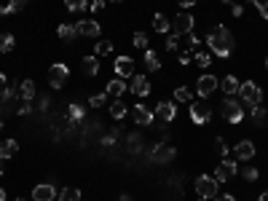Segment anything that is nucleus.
I'll list each match as a JSON object with an SVG mask.
<instances>
[{
    "instance_id": "obj_37",
    "label": "nucleus",
    "mask_w": 268,
    "mask_h": 201,
    "mask_svg": "<svg viewBox=\"0 0 268 201\" xmlns=\"http://www.w3.org/2000/svg\"><path fill=\"white\" fill-rule=\"evenodd\" d=\"M241 177L252 182V180H257V169H255V166H241Z\"/></svg>"
},
{
    "instance_id": "obj_19",
    "label": "nucleus",
    "mask_w": 268,
    "mask_h": 201,
    "mask_svg": "<svg viewBox=\"0 0 268 201\" xmlns=\"http://www.w3.org/2000/svg\"><path fill=\"white\" fill-rule=\"evenodd\" d=\"M134 121L142 123V126H148V123H153V113H150L145 105H137V107H134Z\"/></svg>"
},
{
    "instance_id": "obj_5",
    "label": "nucleus",
    "mask_w": 268,
    "mask_h": 201,
    "mask_svg": "<svg viewBox=\"0 0 268 201\" xmlns=\"http://www.w3.org/2000/svg\"><path fill=\"white\" fill-rule=\"evenodd\" d=\"M218 185H220V182L215 180V177H206V174H201V177L196 180V193H198V198H215V196H218Z\"/></svg>"
},
{
    "instance_id": "obj_58",
    "label": "nucleus",
    "mask_w": 268,
    "mask_h": 201,
    "mask_svg": "<svg viewBox=\"0 0 268 201\" xmlns=\"http://www.w3.org/2000/svg\"><path fill=\"white\" fill-rule=\"evenodd\" d=\"M14 201H22V198H14Z\"/></svg>"
},
{
    "instance_id": "obj_44",
    "label": "nucleus",
    "mask_w": 268,
    "mask_h": 201,
    "mask_svg": "<svg viewBox=\"0 0 268 201\" xmlns=\"http://www.w3.org/2000/svg\"><path fill=\"white\" fill-rule=\"evenodd\" d=\"M105 6H108V0H94V3H91V11H94V14H99Z\"/></svg>"
},
{
    "instance_id": "obj_17",
    "label": "nucleus",
    "mask_w": 268,
    "mask_h": 201,
    "mask_svg": "<svg viewBox=\"0 0 268 201\" xmlns=\"http://www.w3.org/2000/svg\"><path fill=\"white\" fill-rule=\"evenodd\" d=\"M124 91H126V83H124V78H118V75H116V81H110V83H108L105 94H108V97H113V99H118L121 94H124Z\"/></svg>"
},
{
    "instance_id": "obj_16",
    "label": "nucleus",
    "mask_w": 268,
    "mask_h": 201,
    "mask_svg": "<svg viewBox=\"0 0 268 201\" xmlns=\"http://www.w3.org/2000/svg\"><path fill=\"white\" fill-rule=\"evenodd\" d=\"M153 158H155L158 164H169L172 158H175V148H169V145H155Z\"/></svg>"
},
{
    "instance_id": "obj_43",
    "label": "nucleus",
    "mask_w": 268,
    "mask_h": 201,
    "mask_svg": "<svg viewBox=\"0 0 268 201\" xmlns=\"http://www.w3.org/2000/svg\"><path fill=\"white\" fill-rule=\"evenodd\" d=\"M231 14H233V16H239V19H241V16H244V6H239V3H231Z\"/></svg>"
},
{
    "instance_id": "obj_18",
    "label": "nucleus",
    "mask_w": 268,
    "mask_h": 201,
    "mask_svg": "<svg viewBox=\"0 0 268 201\" xmlns=\"http://www.w3.org/2000/svg\"><path fill=\"white\" fill-rule=\"evenodd\" d=\"M32 97H35V83H32V81H22L19 83V99H22V102H32Z\"/></svg>"
},
{
    "instance_id": "obj_24",
    "label": "nucleus",
    "mask_w": 268,
    "mask_h": 201,
    "mask_svg": "<svg viewBox=\"0 0 268 201\" xmlns=\"http://www.w3.org/2000/svg\"><path fill=\"white\" fill-rule=\"evenodd\" d=\"M180 40H183V54H196L198 51V40L193 38V35H183V38H180Z\"/></svg>"
},
{
    "instance_id": "obj_15",
    "label": "nucleus",
    "mask_w": 268,
    "mask_h": 201,
    "mask_svg": "<svg viewBox=\"0 0 268 201\" xmlns=\"http://www.w3.org/2000/svg\"><path fill=\"white\" fill-rule=\"evenodd\" d=\"M252 156H255V145H252V140H241L239 145H236V158H239V161H249Z\"/></svg>"
},
{
    "instance_id": "obj_13",
    "label": "nucleus",
    "mask_w": 268,
    "mask_h": 201,
    "mask_svg": "<svg viewBox=\"0 0 268 201\" xmlns=\"http://www.w3.org/2000/svg\"><path fill=\"white\" fill-rule=\"evenodd\" d=\"M32 198L35 201H54L57 198V188L48 185V182H40V185L32 188Z\"/></svg>"
},
{
    "instance_id": "obj_32",
    "label": "nucleus",
    "mask_w": 268,
    "mask_h": 201,
    "mask_svg": "<svg viewBox=\"0 0 268 201\" xmlns=\"http://www.w3.org/2000/svg\"><path fill=\"white\" fill-rule=\"evenodd\" d=\"M193 59L201 64V67H209V64H212V54H206V51H196V54H193Z\"/></svg>"
},
{
    "instance_id": "obj_40",
    "label": "nucleus",
    "mask_w": 268,
    "mask_h": 201,
    "mask_svg": "<svg viewBox=\"0 0 268 201\" xmlns=\"http://www.w3.org/2000/svg\"><path fill=\"white\" fill-rule=\"evenodd\" d=\"M24 3H27V0H11V3H8V11H11V14L22 11V8H24Z\"/></svg>"
},
{
    "instance_id": "obj_51",
    "label": "nucleus",
    "mask_w": 268,
    "mask_h": 201,
    "mask_svg": "<svg viewBox=\"0 0 268 201\" xmlns=\"http://www.w3.org/2000/svg\"><path fill=\"white\" fill-rule=\"evenodd\" d=\"M0 201H6V190L3 188H0Z\"/></svg>"
},
{
    "instance_id": "obj_3",
    "label": "nucleus",
    "mask_w": 268,
    "mask_h": 201,
    "mask_svg": "<svg viewBox=\"0 0 268 201\" xmlns=\"http://www.w3.org/2000/svg\"><path fill=\"white\" fill-rule=\"evenodd\" d=\"M209 118H212V107H209V102H206V99L198 97L196 102H191V121H193V123L204 126Z\"/></svg>"
},
{
    "instance_id": "obj_26",
    "label": "nucleus",
    "mask_w": 268,
    "mask_h": 201,
    "mask_svg": "<svg viewBox=\"0 0 268 201\" xmlns=\"http://www.w3.org/2000/svg\"><path fill=\"white\" fill-rule=\"evenodd\" d=\"M145 67H148L150 73H153V70H158V67H161V59L155 56V51H150V48L145 51Z\"/></svg>"
},
{
    "instance_id": "obj_36",
    "label": "nucleus",
    "mask_w": 268,
    "mask_h": 201,
    "mask_svg": "<svg viewBox=\"0 0 268 201\" xmlns=\"http://www.w3.org/2000/svg\"><path fill=\"white\" fill-rule=\"evenodd\" d=\"M134 46L148 51V35H145V32H134Z\"/></svg>"
},
{
    "instance_id": "obj_4",
    "label": "nucleus",
    "mask_w": 268,
    "mask_h": 201,
    "mask_svg": "<svg viewBox=\"0 0 268 201\" xmlns=\"http://www.w3.org/2000/svg\"><path fill=\"white\" fill-rule=\"evenodd\" d=\"M67 78H70V70H67V64L62 62H57V64H51L48 67V86L51 89H62Z\"/></svg>"
},
{
    "instance_id": "obj_48",
    "label": "nucleus",
    "mask_w": 268,
    "mask_h": 201,
    "mask_svg": "<svg viewBox=\"0 0 268 201\" xmlns=\"http://www.w3.org/2000/svg\"><path fill=\"white\" fill-rule=\"evenodd\" d=\"M48 102H51V99L43 97V99H40V110H48Z\"/></svg>"
},
{
    "instance_id": "obj_11",
    "label": "nucleus",
    "mask_w": 268,
    "mask_h": 201,
    "mask_svg": "<svg viewBox=\"0 0 268 201\" xmlns=\"http://www.w3.org/2000/svg\"><path fill=\"white\" fill-rule=\"evenodd\" d=\"M75 30H78V35H83V38H99V24L94 19H81L75 24Z\"/></svg>"
},
{
    "instance_id": "obj_49",
    "label": "nucleus",
    "mask_w": 268,
    "mask_h": 201,
    "mask_svg": "<svg viewBox=\"0 0 268 201\" xmlns=\"http://www.w3.org/2000/svg\"><path fill=\"white\" fill-rule=\"evenodd\" d=\"M177 3H180V6H183V8H191V6L196 3V0H177Z\"/></svg>"
},
{
    "instance_id": "obj_45",
    "label": "nucleus",
    "mask_w": 268,
    "mask_h": 201,
    "mask_svg": "<svg viewBox=\"0 0 268 201\" xmlns=\"http://www.w3.org/2000/svg\"><path fill=\"white\" fill-rule=\"evenodd\" d=\"M215 148H218V153H220V156H226V153H228V145H226V140H218V145H215Z\"/></svg>"
},
{
    "instance_id": "obj_14",
    "label": "nucleus",
    "mask_w": 268,
    "mask_h": 201,
    "mask_svg": "<svg viewBox=\"0 0 268 201\" xmlns=\"http://www.w3.org/2000/svg\"><path fill=\"white\" fill-rule=\"evenodd\" d=\"M132 94H137V97H148L150 94V81L145 78V75H134V81H132Z\"/></svg>"
},
{
    "instance_id": "obj_59",
    "label": "nucleus",
    "mask_w": 268,
    "mask_h": 201,
    "mask_svg": "<svg viewBox=\"0 0 268 201\" xmlns=\"http://www.w3.org/2000/svg\"><path fill=\"white\" fill-rule=\"evenodd\" d=\"M265 67H268V59H265Z\"/></svg>"
},
{
    "instance_id": "obj_22",
    "label": "nucleus",
    "mask_w": 268,
    "mask_h": 201,
    "mask_svg": "<svg viewBox=\"0 0 268 201\" xmlns=\"http://www.w3.org/2000/svg\"><path fill=\"white\" fill-rule=\"evenodd\" d=\"M81 67H83V73H86V75H91V78H94V75L99 73V56H86Z\"/></svg>"
},
{
    "instance_id": "obj_54",
    "label": "nucleus",
    "mask_w": 268,
    "mask_h": 201,
    "mask_svg": "<svg viewBox=\"0 0 268 201\" xmlns=\"http://www.w3.org/2000/svg\"><path fill=\"white\" fill-rule=\"evenodd\" d=\"M108 3H121V0H108Z\"/></svg>"
},
{
    "instance_id": "obj_1",
    "label": "nucleus",
    "mask_w": 268,
    "mask_h": 201,
    "mask_svg": "<svg viewBox=\"0 0 268 201\" xmlns=\"http://www.w3.org/2000/svg\"><path fill=\"white\" fill-rule=\"evenodd\" d=\"M206 43H209L212 54L218 56H228L233 51V35L226 24H218V27H212V32L206 35Z\"/></svg>"
},
{
    "instance_id": "obj_9",
    "label": "nucleus",
    "mask_w": 268,
    "mask_h": 201,
    "mask_svg": "<svg viewBox=\"0 0 268 201\" xmlns=\"http://www.w3.org/2000/svg\"><path fill=\"white\" fill-rule=\"evenodd\" d=\"M215 89H218V78H215V75H201L198 83H196V91H198V97H201V99L212 97Z\"/></svg>"
},
{
    "instance_id": "obj_28",
    "label": "nucleus",
    "mask_w": 268,
    "mask_h": 201,
    "mask_svg": "<svg viewBox=\"0 0 268 201\" xmlns=\"http://www.w3.org/2000/svg\"><path fill=\"white\" fill-rule=\"evenodd\" d=\"M59 38H62V40H73L75 35H78V30L73 27V24H59Z\"/></svg>"
},
{
    "instance_id": "obj_23",
    "label": "nucleus",
    "mask_w": 268,
    "mask_h": 201,
    "mask_svg": "<svg viewBox=\"0 0 268 201\" xmlns=\"http://www.w3.org/2000/svg\"><path fill=\"white\" fill-rule=\"evenodd\" d=\"M153 30H155V32H172V22H169L164 14H155V16H153Z\"/></svg>"
},
{
    "instance_id": "obj_38",
    "label": "nucleus",
    "mask_w": 268,
    "mask_h": 201,
    "mask_svg": "<svg viewBox=\"0 0 268 201\" xmlns=\"http://www.w3.org/2000/svg\"><path fill=\"white\" fill-rule=\"evenodd\" d=\"M89 102H91V107H102V105L108 102V94H94Z\"/></svg>"
},
{
    "instance_id": "obj_6",
    "label": "nucleus",
    "mask_w": 268,
    "mask_h": 201,
    "mask_svg": "<svg viewBox=\"0 0 268 201\" xmlns=\"http://www.w3.org/2000/svg\"><path fill=\"white\" fill-rule=\"evenodd\" d=\"M223 115H226V121H228V123H241V118H244L241 102H236L233 97H228L226 102H223Z\"/></svg>"
},
{
    "instance_id": "obj_2",
    "label": "nucleus",
    "mask_w": 268,
    "mask_h": 201,
    "mask_svg": "<svg viewBox=\"0 0 268 201\" xmlns=\"http://www.w3.org/2000/svg\"><path fill=\"white\" fill-rule=\"evenodd\" d=\"M239 94H241V102L249 105V107L260 105V99H263V91H260V86H257L255 81H244V83H241Z\"/></svg>"
},
{
    "instance_id": "obj_47",
    "label": "nucleus",
    "mask_w": 268,
    "mask_h": 201,
    "mask_svg": "<svg viewBox=\"0 0 268 201\" xmlns=\"http://www.w3.org/2000/svg\"><path fill=\"white\" fill-rule=\"evenodd\" d=\"M191 62H193L191 54H180V64H191Z\"/></svg>"
},
{
    "instance_id": "obj_8",
    "label": "nucleus",
    "mask_w": 268,
    "mask_h": 201,
    "mask_svg": "<svg viewBox=\"0 0 268 201\" xmlns=\"http://www.w3.org/2000/svg\"><path fill=\"white\" fill-rule=\"evenodd\" d=\"M236 172H239V164L233 161V158H223V164L218 166V172H215V180H218V182H226V180H231Z\"/></svg>"
},
{
    "instance_id": "obj_7",
    "label": "nucleus",
    "mask_w": 268,
    "mask_h": 201,
    "mask_svg": "<svg viewBox=\"0 0 268 201\" xmlns=\"http://www.w3.org/2000/svg\"><path fill=\"white\" fill-rule=\"evenodd\" d=\"M193 30V16L191 14H177L175 19H172V35H188V32Z\"/></svg>"
},
{
    "instance_id": "obj_56",
    "label": "nucleus",
    "mask_w": 268,
    "mask_h": 201,
    "mask_svg": "<svg viewBox=\"0 0 268 201\" xmlns=\"http://www.w3.org/2000/svg\"><path fill=\"white\" fill-rule=\"evenodd\" d=\"M198 201H209V198H198Z\"/></svg>"
},
{
    "instance_id": "obj_52",
    "label": "nucleus",
    "mask_w": 268,
    "mask_h": 201,
    "mask_svg": "<svg viewBox=\"0 0 268 201\" xmlns=\"http://www.w3.org/2000/svg\"><path fill=\"white\" fill-rule=\"evenodd\" d=\"M257 201H268V193H260V198H257Z\"/></svg>"
},
{
    "instance_id": "obj_46",
    "label": "nucleus",
    "mask_w": 268,
    "mask_h": 201,
    "mask_svg": "<svg viewBox=\"0 0 268 201\" xmlns=\"http://www.w3.org/2000/svg\"><path fill=\"white\" fill-rule=\"evenodd\" d=\"M30 110H32V105H30V102H22V105H19V113H22V115H27Z\"/></svg>"
},
{
    "instance_id": "obj_55",
    "label": "nucleus",
    "mask_w": 268,
    "mask_h": 201,
    "mask_svg": "<svg viewBox=\"0 0 268 201\" xmlns=\"http://www.w3.org/2000/svg\"><path fill=\"white\" fill-rule=\"evenodd\" d=\"M0 174H3V161H0Z\"/></svg>"
},
{
    "instance_id": "obj_34",
    "label": "nucleus",
    "mask_w": 268,
    "mask_h": 201,
    "mask_svg": "<svg viewBox=\"0 0 268 201\" xmlns=\"http://www.w3.org/2000/svg\"><path fill=\"white\" fill-rule=\"evenodd\" d=\"M129 150H132V153H140V150H142V137L132 134V137H129Z\"/></svg>"
},
{
    "instance_id": "obj_21",
    "label": "nucleus",
    "mask_w": 268,
    "mask_h": 201,
    "mask_svg": "<svg viewBox=\"0 0 268 201\" xmlns=\"http://www.w3.org/2000/svg\"><path fill=\"white\" fill-rule=\"evenodd\" d=\"M220 86H223V91H226L228 97H233V94H239V86H241V83H239L236 78H233V75H226Z\"/></svg>"
},
{
    "instance_id": "obj_10",
    "label": "nucleus",
    "mask_w": 268,
    "mask_h": 201,
    "mask_svg": "<svg viewBox=\"0 0 268 201\" xmlns=\"http://www.w3.org/2000/svg\"><path fill=\"white\" fill-rule=\"evenodd\" d=\"M113 67H116L118 78H132V75H134V59H132V56H118Z\"/></svg>"
},
{
    "instance_id": "obj_50",
    "label": "nucleus",
    "mask_w": 268,
    "mask_h": 201,
    "mask_svg": "<svg viewBox=\"0 0 268 201\" xmlns=\"http://www.w3.org/2000/svg\"><path fill=\"white\" fill-rule=\"evenodd\" d=\"M212 201H236V198H233V196H215Z\"/></svg>"
},
{
    "instance_id": "obj_33",
    "label": "nucleus",
    "mask_w": 268,
    "mask_h": 201,
    "mask_svg": "<svg viewBox=\"0 0 268 201\" xmlns=\"http://www.w3.org/2000/svg\"><path fill=\"white\" fill-rule=\"evenodd\" d=\"M175 99H180V102H191L193 91L191 89H175Z\"/></svg>"
},
{
    "instance_id": "obj_27",
    "label": "nucleus",
    "mask_w": 268,
    "mask_h": 201,
    "mask_svg": "<svg viewBox=\"0 0 268 201\" xmlns=\"http://www.w3.org/2000/svg\"><path fill=\"white\" fill-rule=\"evenodd\" d=\"M108 54H113V43H110V40H99V43L94 46V56H108Z\"/></svg>"
},
{
    "instance_id": "obj_53",
    "label": "nucleus",
    "mask_w": 268,
    "mask_h": 201,
    "mask_svg": "<svg viewBox=\"0 0 268 201\" xmlns=\"http://www.w3.org/2000/svg\"><path fill=\"white\" fill-rule=\"evenodd\" d=\"M121 201H132V198H129V196H121Z\"/></svg>"
},
{
    "instance_id": "obj_30",
    "label": "nucleus",
    "mask_w": 268,
    "mask_h": 201,
    "mask_svg": "<svg viewBox=\"0 0 268 201\" xmlns=\"http://www.w3.org/2000/svg\"><path fill=\"white\" fill-rule=\"evenodd\" d=\"M110 115H113L116 121H121L126 115V105L124 102H113V105H110Z\"/></svg>"
},
{
    "instance_id": "obj_39",
    "label": "nucleus",
    "mask_w": 268,
    "mask_h": 201,
    "mask_svg": "<svg viewBox=\"0 0 268 201\" xmlns=\"http://www.w3.org/2000/svg\"><path fill=\"white\" fill-rule=\"evenodd\" d=\"M70 118L73 121H81L83 118V107L81 105H70Z\"/></svg>"
},
{
    "instance_id": "obj_42",
    "label": "nucleus",
    "mask_w": 268,
    "mask_h": 201,
    "mask_svg": "<svg viewBox=\"0 0 268 201\" xmlns=\"http://www.w3.org/2000/svg\"><path fill=\"white\" fill-rule=\"evenodd\" d=\"M177 46H180V35H169L167 38V48H169V51H175Z\"/></svg>"
},
{
    "instance_id": "obj_31",
    "label": "nucleus",
    "mask_w": 268,
    "mask_h": 201,
    "mask_svg": "<svg viewBox=\"0 0 268 201\" xmlns=\"http://www.w3.org/2000/svg\"><path fill=\"white\" fill-rule=\"evenodd\" d=\"M14 48V35H0V54L11 51Z\"/></svg>"
},
{
    "instance_id": "obj_29",
    "label": "nucleus",
    "mask_w": 268,
    "mask_h": 201,
    "mask_svg": "<svg viewBox=\"0 0 268 201\" xmlns=\"http://www.w3.org/2000/svg\"><path fill=\"white\" fill-rule=\"evenodd\" d=\"M265 118H268V113L263 110L260 105H255V107H252V121H255V126H263Z\"/></svg>"
},
{
    "instance_id": "obj_57",
    "label": "nucleus",
    "mask_w": 268,
    "mask_h": 201,
    "mask_svg": "<svg viewBox=\"0 0 268 201\" xmlns=\"http://www.w3.org/2000/svg\"><path fill=\"white\" fill-rule=\"evenodd\" d=\"M0 126H3V118H0Z\"/></svg>"
},
{
    "instance_id": "obj_25",
    "label": "nucleus",
    "mask_w": 268,
    "mask_h": 201,
    "mask_svg": "<svg viewBox=\"0 0 268 201\" xmlns=\"http://www.w3.org/2000/svg\"><path fill=\"white\" fill-rule=\"evenodd\" d=\"M59 201H81V190L78 188H62V193L57 196Z\"/></svg>"
},
{
    "instance_id": "obj_35",
    "label": "nucleus",
    "mask_w": 268,
    "mask_h": 201,
    "mask_svg": "<svg viewBox=\"0 0 268 201\" xmlns=\"http://www.w3.org/2000/svg\"><path fill=\"white\" fill-rule=\"evenodd\" d=\"M65 6L70 8V11H86V0H65Z\"/></svg>"
},
{
    "instance_id": "obj_20",
    "label": "nucleus",
    "mask_w": 268,
    "mask_h": 201,
    "mask_svg": "<svg viewBox=\"0 0 268 201\" xmlns=\"http://www.w3.org/2000/svg\"><path fill=\"white\" fill-rule=\"evenodd\" d=\"M16 150H19V142H16V140H6L3 145H0V161H6V158L16 156Z\"/></svg>"
},
{
    "instance_id": "obj_12",
    "label": "nucleus",
    "mask_w": 268,
    "mask_h": 201,
    "mask_svg": "<svg viewBox=\"0 0 268 201\" xmlns=\"http://www.w3.org/2000/svg\"><path fill=\"white\" fill-rule=\"evenodd\" d=\"M175 115H177L175 102H161L158 107H155V118H158L161 123H172V121H175Z\"/></svg>"
},
{
    "instance_id": "obj_41",
    "label": "nucleus",
    "mask_w": 268,
    "mask_h": 201,
    "mask_svg": "<svg viewBox=\"0 0 268 201\" xmlns=\"http://www.w3.org/2000/svg\"><path fill=\"white\" fill-rule=\"evenodd\" d=\"M252 3L257 6V11H260V16H263V19L268 22V0H265V3H260V0H252Z\"/></svg>"
}]
</instances>
